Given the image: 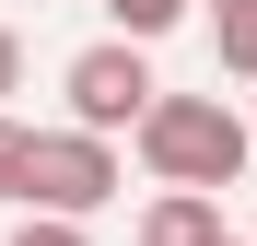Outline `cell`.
<instances>
[{"instance_id":"7","label":"cell","mask_w":257,"mask_h":246,"mask_svg":"<svg viewBox=\"0 0 257 246\" xmlns=\"http://www.w3.org/2000/svg\"><path fill=\"white\" fill-rule=\"evenodd\" d=\"M12 246H94V234H82V223H70V211H35V223H24V234H12Z\"/></svg>"},{"instance_id":"5","label":"cell","mask_w":257,"mask_h":246,"mask_svg":"<svg viewBox=\"0 0 257 246\" xmlns=\"http://www.w3.org/2000/svg\"><path fill=\"white\" fill-rule=\"evenodd\" d=\"M210 35H222V70H257V0H210Z\"/></svg>"},{"instance_id":"1","label":"cell","mask_w":257,"mask_h":246,"mask_svg":"<svg viewBox=\"0 0 257 246\" xmlns=\"http://www.w3.org/2000/svg\"><path fill=\"white\" fill-rule=\"evenodd\" d=\"M128 129H141V164L164 188H210V199H222L245 176V117L222 94H164V82H152V106L128 117Z\"/></svg>"},{"instance_id":"4","label":"cell","mask_w":257,"mask_h":246,"mask_svg":"<svg viewBox=\"0 0 257 246\" xmlns=\"http://www.w3.org/2000/svg\"><path fill=\"white\" fill-rule=\"evenodd\" d=\"M210 234H222V199L210 188H164L141 211V246H210Z\"/></svg>"},{"instance_id":"2","label":"cell","mask_w":257,"mask_h":246,"mask_svg":"<svg viewBox=\"0 0 257 246\" xmlns=\"http://www.w3.org/2000/svg\"><path fill=\"white\" fill-rule=\"evenodd\" d=\"M12 199H35V211H105L117 199V152H105V129H24V152H12Z\"/></svg>"},{"instance_id":"10","label":"cell","mask_w":257,"mask_h":246,"mask_svg":"<svg viewBox=\"0 0 257 246\" xmlns=\"http://www.w3.org/2000/svg\"><path fill=\"white\" fill-rule=\"evenodd\" d=\"M210 246H234V234H210Z\"/></svg>"},{"instance_id":"9","label":"cell","mask_w":257,"mask_h":246,"mask_svg":"<svg viewBox=\"0 0 257 246\" xmlns=\"http://www.w3.org/2000/svg\"><path fill=\"white\" fill-rule=\"evenodd\" d=\"M12 152H24V129H12V117H0V199H12Z\"/></svg>"},{"instance_id":"6","label":"cell","mask_w":257,"mask_h":246,"mask_svg":"<svg viewBox=\"0 0 257 246\" xmlns=\"http://www.w3.org/2000/svg\"><path fill=\"white\" fill-rule=\"evenodd\" d=\"M105 24L152 47V35H176V24H187V0H105Z\"/></svg>"},{"instance_id":"3","label":"cell","mask_w":257,"mask_h":246,"mask_svg":"<svg viewBox=\"0 0 257 246\" xmlns=\"http://www.w3.org/2000/svg\"><path fill=\"white\" fill-rule=\"evenodd\" d=\"M141 106H152V59H141V35H105V47L70 59V129H128Z\"/></svg>"},{"instance_id":"8","label":"cell","mask_w":257,"mask_h":246,"mask_svg":"<svg viewBox=\"0 0 257 246\" xmlns=\"http://www.w3.org/2000/svg\"><path fill=\"white\" fill-rule=\"evenodd\" d=\"M12 82H24V35L0 24V94H12Z\"/></svg>"}]
</instances>
